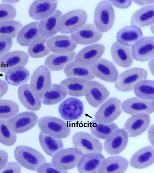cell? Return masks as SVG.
I'll return each instance as SVG.
<instances>
[{"mask_svg": "<svg viewBox=\"0 0 154 173\" xmlns=\"http://www.w3.org/2000/svg\"><path fill=\"white\" fill-rule=\"evenodd\" d=\"M134 90L136 95L144 100L154 99V82L148 80H141L134 86Z\"/></svg>", "mask_w": 154, "mask_h": 173, "instance_id": "38", "label": "cell"}, {"mask_svg": "<svg viewBox=\"0 0 154 173\" xmlns=\"http://www.w3.org/2000/svg\"><path fill=\"white\" fill-rule=\"evenodd\" d=\"M153 162V147L149 146L137 152L131 158L130 163L132 167L140 169L150 166Z\"/></svg>", "mask_w": 154, "mask_h": 173, "instance_id": "29", "label": "cell"}, {"mask_svg": "<svg viewBox=\"0 0 154 173\" xmlns=\"http://www.w3.org/2000/svg\"><path fill=\"white\" fill-rule=\"evenodd\" d=\"M141 30L139 28L131 25L125 27L118 32L117 42L122 45L131 47L142 37Z\"/></svg>", "mask_w": 154, "mask_h": 173, "instance_id": "30", "label": "cell"}, {"mask_svg": "<svg viewBox=\"0 0 154 173\" xmlns=\"http://www.w3.org/2000/svg\"><path fill=\"white\" fill-rule=\"evenodd\" d=\"M133 58L140 61H149L153 57V37H146L138 41L132 47Z\"/></svg>", "mask_w": 154, "mask_h": 173, "instance_id": "21", "label": "cell"}, {"mask_svg": "<svg viewBox=\"0 0 154 173\" xmlns=\"http://www.w3.org/2000/svg\"><path fill=\"white\" fill-rule=\"evenodd\" d=\"M87 15L81 9L69 11L61 17L57 23L58 31L63 33L74 32L81 28L86 23Z\"/></svg>", "mask_w": 154, "mask_h": 173, "instance_id": "2", "label": "cell"}, {"mask_svg": "<svg viewBox=\"0 0 154 173\" xmlns=\"http://www.w3.org/2000/svg\"><path fill=\"white\" fill-rule=\"evenodd\" d=\"M62 15L61 11L56 10L52 15L41 20L38 25L40 36L44 38H49L57 33L58 32V22Z\"/></svg>", "mask_w": 154, "mask_h": 173, "instance_id": "26", "label": "cell"}, {"mask_svg": "<svg viewBox=\"0 0 154 173\" xmlns=\"http://www.w3.org/2000/svg\"><path fill=\"white\" fill-rule=\"evenodd\" d=\"M64 72L68 78H78L92 80L95 77L88 66L80 65L75 61H71L66 66Z\"/></svg>", "mask_w": 154, "mask_h": 173, "instance_id": "35", "label": "cell"}, {"mask_svg": "<svg viewBox=\"0 0 154 173\" xmlns=\"http://www.w3.org/2000/svg\"><path fill=\"white\" fill-rule=\"evenodd\" d=\"M76 54L74 52L64 54L53 53L49 55L45 62V65L49 70H62L70 62L75 60Z\"/></svg>", "mask_w": 154, "mask_h": 173, "instance_id": "27", "label": "cell"}, {"mask_svg": "<svg viewBox=\"0 0 154 173\" xmlns=\"http://www.w3.org/2000/svg\"><path fill=\"white\" fill-rule=\"evenodd\" d=\"M87 80L78 78H69L62 81L60 84L66 89L68 95L74 97L84 96V86Z\"/></svg>", "mask_w": 154, "mask_h": 173, "instance_id": "37", "label": "cell"}, {"mask_svg": "<svg viewBox=\"0 0 154 173\" xmlns=\"http://www.w3.org/2000/svg\"><path fill=\"white\" fill-rule=\"evenodd\" d=\"M29 73L24 66H19L11 69L6 73L5 79L9 85L18 86L23 84L29 79Z\"/></svg>", "mask_w": 154, "mask_h": 173, "instance_id": "36", "label": "cell"}, {"mask_svg": "<svg viewBox=\"0 0 154 173\" xmlns=\"http://www.w3.org/2000/svg\"><path fill=\"white\" fill-rule=\"evenodd\" d=\"M83 104L78 99L69 97L59 105V112L61 116L65 120L73 121L79 119L84 112Z\"/></svg>", "mask_w": 154, "mask_h": 173, "instance_id": "15", "label": "cell"}, {"mask_svg": "<svg viewBox=\"0 0 154 173\" xmlns=\"http://www.w3.org/2000/svg\"><path fill=\"white\" fill-rule=\"evenodd\" d=\"M49 39L40 36L34 40L29 46L28 53L29 55L34 58H38L48 54L51 52L47 45Z\"/></svg>", "mask_w": 154, "mask_h": 173, "instance_id": "39", "label": "cell"}, {"mask_svg": "<svg viewBox=\"0 0 154 173\" xmlns=\"http://www.w3.org/2000/svg\"><path fill=\"white\" fill-rule=\"evenodd\" d=\"M153 125H152V126H151L150 127V129L149 130V132H148V136H149V140L151 142V143H152L153 144V137L152 136H153Z\"/></svg>", "mask_w": 154, "mask_h": 173, "instance_id": "52", "label": "cell"}, {"mask_svg": "<svg viewBox=\"0 0 154 173\" xmlns=\"http://www.w3.org/2000/svg\"><path fill=\"white\" fill-rule=\"evenodd\" d=\"M47 45L50 51L64 54L72 52L76 47L77 44L69 36L60 35L49 38Z\"/></svg>", "mask_w": 154, "mask_h": 173, "instance_id": "22", "label": "cell"}, {"mask_svg": "<svg viewBox=\"0 0 154 173\" xmlns=\"http://www.w3.org/2000/svg\"><path fill=\"white\" fill-rule=\"evenodd\" d=\"M105 159L104 156L99 153L84 154L78 162V170L82 173H98L99 166Z\"/></svg>", "mask_w": 154, "mask_h": 173, "instance_id": "23", "label": "cell"}, {"mask_svg": "<svg viewBox=\"0 0 154 173\" xmlns=\"http://www.w3.org/2000/svg\"><path fill=\"white\" fill-rule=\"evenodd\" d=\"M38 125L41 131L56 138H66L70 132V129L66 123L54 117H43L38 120Z\"/></svg>", "mask_w": 154, "mask_h": 173, "instance_id": "4", "label": "cell"}, {"mask_svg": "<svg viewBox=\"0 0 154 173\" xmlns=\"http://www.w3.org/2000/svg\"><path fill=\"white\" fill-rule=\"evenodd\" d=\"M88 67L94 76L107 82H115L118 76V72L114 64L104 59L100 58Z\"/></svg>", "mask_w": 154, "mask_h": 173, "instance_id": "12", "label": "cell"}, {"mask_svg": "<svg viewBox=\"0 0 154 173\" xmlns=\"http://www.w3.org/2000/svg\"><path fill=\"white\" fill-rule=\"evenodd\" d=\"M150 121V117L149 114L146 113L136 114L132 115L126 121L124 129L127 132L128 137H136L146 130Z\"/></svg>", "mask_w": 154, "mask_h": 173, "instance_id": "14", "label": "cell"}, {"mask_svg": "<svg viewBox=\"0 0 154 173\" xmlns=\"http://www.w3.org/2000/svg\"><path fill=\"white\" fill-rule=\"evenodd\" d=\"M67 94L65 87L60 84H51L49 90L41 99V103L46 105L58 103L65 98Z\"/></svg>", "mask_w": 154, "mask_h": 173, "instance_id": "34", "label": "cell"}, {"mask_svg": "<svg viewBox=\"0 0 154 173\" xmlns=\"http://www.w3.org/2000/svg\"><path fill=\"white\" fill-rule=\"evenodd\" d=\"M147 71L140 68H134L127 70L120 75L115 81V85L118 91L127 92L134 89L139 81L146 79Z\"/></svg>", "mask_w": 154, "mask_h": 173, "instance_id": "5", "label": "cell"}, {"mask_svg": "<svg viewBox=\"0 0 154 173\" xmlns=\"http://www.w3.org/2000/svg\"><path fill=\"white\" fill-rule=\"evenodd\" d=\"M38 173H67L66 170L61 171L57 169L51 163L45 162L40 165L38 168Z\"/></svg>", "mask_w": 154, "mask_h": 173, "instance_id": "46", "label": "cell"}, {"mask_svg": "<svg viewBox=\"0 0 154 173\" xmlns=\"http://www.w3.org/2000/svg\"><path fill=\"white\" fill-rule=\"evenodd\" d=\"M21 168L20 165L16 162H7L5 167L0 171V173H20Z\"/></svg>", "mask_w": 154, "mask_h": 173, "instance_id": "47", "label": "cell"}, {"mask_svg": "<svg viewBox=\"0 0 154 173\" xmlns=\"http://www.w3.org/2000/svg\"><path fill=\"white\" fill-rule=\"evenodd\" d=\"M78 149L72 147L62 149L53 156L51 164L57 170L65 171L73 168L83 156Z\"/></svg>", "mask_w": 154, "mask_h": 173, "instance_id": "3", "label": "cell"}, {"mask_svg": "<svg viewBox=\"0 0 154 173\" xmlns=\"http://www.w3.org/2000/svg\"><path fill=\"white\" fill-rule=\"evenodd\" d=\"M19 107L14 102L8 100H0V119H7L18 112Z\"/></svg>", "mask_w": 154, "mask_h": 173, "instance_id": "43", "label": "cell"}, {"mask_svg": "<svg viewBox=\"0 0 154 173\" xmlns=\"http://www.w3.org/2000/svg\"><path fill=\"white\" fill-rule=\"evenodd\" d=\"M8 119H0V142L8 146L13 145L16 142L17 135L11 130L7 125Z\"/></svg>", "mask_w": 154, "mask_h": 173, "instance_id": "41", "label": "cell"}, {"mask_svg": "<svg viewBox=\"0 0 154 173\" xmlns=\"http://www.w3.org/2000/svg\"><path fill=\"white\" fill-rule=\"evenodd\" d=\"M131 23L138 28L147 26L153 23V5H151L141 8L132 16Z\"/></svg>", "mask_w": 154, "mask_h": 173, "instance_id": "32", "label": "cell"}, {"mask_svg": "<svg viewBox=\"0 0 154 173\" xmlns=\"http://www.w3.org/2000/svg\"><path fill=\"white\" fill-rule=\"evenodd\" d=\"M111 4L120 8L124 9L128 8L131 4V0H109Z\"/></svg>", "mask_w": 154, "mask_h": 173, "instance_id": "48", "label": "cell"}, {"mask_svg": "<svg viewBox=\"0 0 154 173\" xmlns=\"http://www.w3.org/2000/svg\"><path fill=\"white\" fill-rule=\"evenodd\" d=\"M128 162L125 158L119 156H111L103 160L98 169L99 173H122L127 168Z\"/></svg>", "mask_w": 154, "mask_h": 173, "instance_id": "25", "label": "cell"}, {"mask_svg": "<svg viewBox=\"0 0 154 173\" xmlns=\"http://www.w3.org/2000/svg\"><path fill=\"white\" fill-rule=\"evenodd\" d=\"M39 138L43 150L50 156H53L63 149V144L61 138L50 136L42 131L39 133Z\"/></svg>", "mask_w": 154, "mask_h": 173, "instance_id": "33", "label": "cell"}, {"mask_svg": "<svg viewBox=\"0 0 154 173\" xmlns=\"http://www.w3.org/2000/svg\"><path fill=\"white\" fill-rule=\"evenodd\" d=\"M122 108L125 113L131 115L140 113L149 114L153 112L154 101L133 97L125 100L122 104Z\"/></svg>", "mask_w": 154, "mask_h": 173, "instance_id": "20", "label": "cell"}, {"mask_svg": "<svg viewBox=\"0 0 154 173\" xmlns=\"http://www.w3.org/2000/svg\"><path fill=\"white\" fill-rule=\"evenodd\" d=\"M136 3L141 5H145L153 2V0L133 1Z\"/></svg>", "mask_w": 154, "mask_h": 173, "instance_id": "51", "label": "cell"}, {"mask_svg": "<svg viewBox=\"0 0 154 173\" xmlns=\"http://www.w3.org/2000/svg\"><path fill=\"white\" fill-rule=\"evenodd\" d=\"M111 53L113 61L119 66L128 67L132 64L133 57L131 49L128 46L116 42L111 46Z\"/></svg>", "mask_w": 154, "mask_h": 173, "instance_id": "24", "label": "cell"}, {"mask_svg": "<svg viewBox=\"0 0 154 173\" xmlns=\"http://www.w3.org/2000/svg\"><path fill=\"white\" fill-rule=\"evenodd\" d=\"M105 50V46L101 44L89 45L82 49L76 54L74 61L80 65L89 66L100 58Z\"/></svg>", "mask_w": 154, "mask_h": 173, "instance_id": "16", "label": "cell"}, {"mask_svg": "<svg viewBox=\"0 0 154 173\" xmlns=\"http://www.w3.org/2000/svg\"><path fill=\"white\" fill-rule=\"evenodd\" d=\"M19 0H4L2 2L4 4L10 5V4H14L17 2Z\"/></svg>", "mask_w": 154, "mask_h": 173, "instance_id": "53", "label": "cell"}, {"mask_svg": "<svg viewBox=\"0 0 154 173\" xmlns=\"http://www.w3.org/2000/svg\"><path fill=\"white\" fill-rule=\"evenodd\" d=\"M8 88L7 84L3 80L0 79V98L6 93Z\"/></svg>", "mask_w": 154, "mask_h": 173, "instance_id": "50", "label": "cell"}, {"mask_svg": "<svg viewBox=\"0 0 154 173\" xmlns=\"http://www.w3.org/2000/svg\"><path fill=\"white\" fill-rule=\"evenodd\" d=\"M16 15L15 8L11 5L0 4V22L13 20Z\"/></svg>", "mask_w": 154, "mask_h": 173, "instance_id": "44", "label": "cell"}, {"mask_svg": "<svg viewBox=\"0 0 154 173\" xmlns=\"http://www.w3.org/2000/svg\"><path fill=\"white\" fill-rule=\"evenodd\" d=\"M8 159V153L5 151L0 150V171L5 167Z\"/></svg>", "mask_w": 154, "mask_h": 173, "instance_id": "49", "label": "cell"}, {"mask_svg": "<svg viewBox=\"0 0 154 173\" xmlns=\"http://www.w3.org/2000/svg\"><path fill=\"white\" fill-rule=\"evenodd\" d=\"M102 34V32L94 24H87L72 33L71 37L77 44L87 45L98 41L101 38Z\"/></svg>", "mask_w": 154, "mask_h": 173, "instance_id": "17", "label": "cell"}, {"mask_svg": "<svg viewBox=\"0 0 154 173\" xmlns=\"http://www.w3.org/2000/svg\"><path fill=\"white\" fill-rule=\"evenodd\" d=\"M18 95L22 104L28 109L33 111L39 110L41 107V99L38 98L32 93L30 85L25 84L18 88Z\"/></svg>", "mask_w": 154, "mask_h": 173, "instance_id": "28", "label": "cell"}, {"mask_svg": "<svg viewBox=\"0 0 154 173\" xmlns=\"http://www.w3.org/2000/svg\"><path fill=\"white\" fill-rule=\"evenodd\" d=\"M84 95L92 107H100L108 98L109 93L105 86L96 81L88 80L84 86Z\"/></svg>", "mask_w": 154, "mask_h": 173, "instance_id": "10", "label": "cell"}, {"mask_svg": "<svg viewBox=\"0 0 154 173\" xmlns=\"http://www.w3.org/2000/svg\"><path fill=\"white\" fill-rule=\"evenodd\" d=\"M90 127L92 133L95 137L106 139L113 131L118 129L117 125L112 122L106 124L98 123L95 120L90 123Z\"/></svg>", "mask_w": 154, "mask_h": 173, "instance_id": "40", "label": "cell"}, {"mask_svg": "<svg viewBox=\"0 0 154 173\" xmlns=\"http://www.w3.org/2000/svg\"><path fill=\"white\" fill-rule=\"evenodd\" d=\"M22 24L18 21L11 20L0 22V35H6L12 39L17 36L22 27Z\"/></svg>", "mask_w": 154, "mask_h": 173, "instance_id": "42", "label": "cell"}, {"mask_svg": "<svg viewBox=\"0 0 154 173\" xmlns=\"http://www.w3.org/2000/svg\"><path fill=\"white\" fill-rule=\"evenodd\" d=\"M12 45V39L10 36L0 35V58L8 52Z\"/></svg>", "mask_w": 154, "mask_h": 173, "instance_id": "45", "label": "cell"}, {"mask_svg": "<svg viewBox=\"0 0 154 173\" xmlns=\"http://www.w3.org/2000/svg\"><path fill=\"white\" fill-rule=\"evenodd\" d=\"M38 23L37 22H33L22 27L17 36V42L22 46L26 47L39 37Z\"/></svg>", "mask_w": 154, "mask_h": 173, "instance_id": "31", "label": "cell"}, {"mask_svg": "<svg viewBox=\"0 0 154 173\" xmlns=\"http://www.w3.org/2000/svg\"><path fill=\"white\" fill-rule=\"evenodd\" d=\"M57 4V0L35 1L29 7V14L32 18L36 20L44 19L54 12Z\"/></svg>", "mask_w": 154, "mask_h": 173, "instance_id": "18", "label": "cell"}, {"mask_svg": "<svg viewBox=\"0 0 154 173\" xmlns=\"http://www.w3.org/2000/svg\"><path fill=\"white\" fill-rule=\"evenodd\" d=\"M115 19L114 9L107 1L99 3L94 13V20L96 28L102 32L109 31L112 26Z\"/></svg>", "mask_w": 154, "mask_h": 173, "instance_id": "7", "label": "cell"}, {"mask_svg": "<svg viewBox=\"0 0 154 173\" xmlns=\"http://www.w3.org/2000/svg\"><path fill=\"white\" fill-rule=\"evenodd\" d=\"M128 136L124 129H118L112 132L106 139L103 148L106 153L112 155L119 154L125 148Z\"/></svg>", "mask_w": 154, "mask_h": 173, "instance_id": "13", "label": "cell"}, {"mask_svg": "<svg viewBox=\"0 0 154 173\" xmlns=\"http://www.w3.org/2000/svg\"><path fill=\"white\" fill-rule=\"evenodd\" d=\"M29 60L25 52L20 51L8 52L0 58V72L6 73L9 70L19 66H24Z\"/></svg>", "mask_w": 154, "mask_h": 173, "instance_id": "19", "label": "cell"}, {"mask_svg": "<svg viewBox=\"0 0 154 173\" xmlns=\"http://www.w3.org/2000/svg\"><path fill=\"white\" fill-rule=\"evenodd\" d=\"M75 147L80 150L84 154L97 152L101 153L102 146L95 137L86 132L75 133L72 137Z\"/></svg>", "mask_w": 154, "mask_h": 173, "instance_id": "11", "label": "cell"}, {"mask_svg": "<svg viewBox=\"0 0 154 173\" xmlns=\"http://www.w3.org/2000/svg\"><path fill=\"white\" fill-rule=\"evenodd\" d=\"M38 122V116L35 113L25 111L16 114L7 119V125L14 133H21L30 130Z\"/></svg>", "mask_w": 154, "mask_h": 173, "instance_id": "9", "label": "cell"}, {"mask_svg": "<svg viewBox=\"0 0 154 173\" xmlns=\"http://www.w3.org/2000/svg\"><path fill=\"white\" fill-rule=\"evenodd\" d=\"M51 82L49 71L45 66H39L34 71L31 78L30 86L32 93L41 99L49 89Z\"/></svg>", "mask_w": 154, "mask_h": 173, "instance_id": "6", "label": "cell"}, {"mask_svg": "<svg viewBox=\"0 0 154 173\" xmlns=\"http://www.w3.org/2000/svg\"><path fill=\"white\" fill-rule=\"evenodd\" d=\"M122 110V103L120 100L115 97L110 98L96 112L94 120L103 124L110 123L119 116Z\"/></svg>", "mask_w": 154, "mask_h": 173, "instance_id": "8", "label": "cell"}, {"mask_svg": "<svg viewBox=\"0 0 154 173\" xmlns=\"http://www.w3.org/2000/svg\"><path fill=\"white\" fill-rule=\"evenodd\" d=\"M14 155L16 161L20 165L32 171H37L40 165L46 162L45 157L39 152L25 146L17 147Z\"/></svg>", "mask_w": 154, "mask_h": 173, "instance_id": "1", "label": "cell"}]
</instances>
